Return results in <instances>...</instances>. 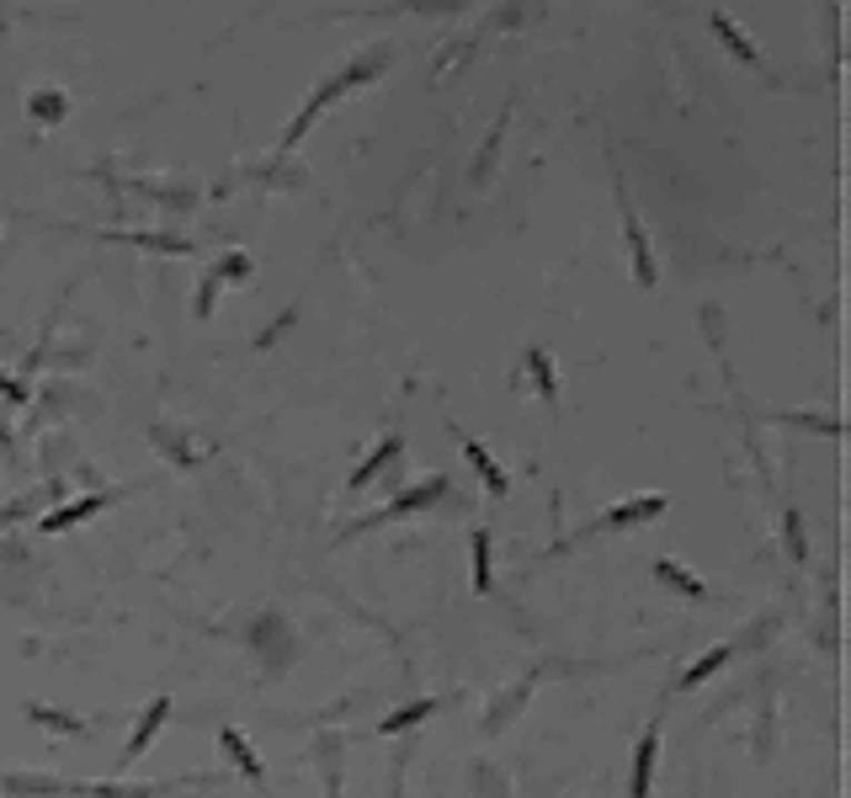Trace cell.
<instances>
[{"label": "cell", "instance_id": "cell-1", "mask_svg": "<svg viewBox=\"0 0 851 798\" xmlns=\"http://www.w3.org/2000/svg\"><path fill=\"white\" fill-rule=\"evenodd\" d=\"M384 65H389V49L378 43V49H367L363 59H352V65H346V70H340V75H330V80L319 86L315 97H309V107H304V112H298V118L288 122V134H283V149H293V145H298V139L309 134V122H315L319 112L330 107V101H336V97H346L352 86H363V80H373V75L384 70Z\"/></svg>", "mask_w": 851, "mask_h": 798}, {"label": "cell", "instance_id": "cell-2", "mask_svg": "<svg viewBox=\"0 0 851 798\" xmlns=\"http://www.w3.org/2000/svg\"><path fill=\"white\" fill-rule=\"evenodd\" d=\"M442 495H447V474H432L426 484H410L405 495H394L384 511H373V516H363V522H352V532H367V528H384V522H399V516H410V511L437 506Z\"/></svg>", "mask_w": 851, "mask_h": 798}, {"label": "cell", "instance_id": "cell-3", "mask_svg": "<svg viewBox=\"0 0 851 798\" xmlns=\"http://www.w3.org/2000/svg\"><path fill=\"white\" fill-rule=\"evenodd\" d=\"M623 229H629V256H633V283L639 288H655V256H650V235L633 214V203L623 197Z\"/></svg>", "mask_w": 851, "mask_h": 798}, {"label": "cell", "instance_id": "cell-4", "mask_svg": "<svg viewBox=\"0 0 851 798\" xmlns=\"http://www.w3.org/2000/svg\"><path fill=\"white\" fill-rule=\"evenodd\" d=\"M655 750H660V735L644 729V740H639L633 767H629V798H650V788H655Z\"/></svg>", "mask_w": 851, "mask_h": 798}, {"label": "cell", "instance_id": "cell-5", "mask_svg": "<svg viewBox=\"0 0 851 798\" xmlns=\"http://www.w3.org/2000/svg\"><path fill=\"white\" fill-rule=\"evenodd\" d=\"M166 719H170V698H155V702L145 708V713H139V725H133V740H128V750H122V767L145 756L149 740L160 735V725H166Z\"/></svg>", "mask_w": 851, "mask_h": 798}, {"label": "cell", "instance_id": "cell-6", "mask_svg": "<svg viewBox=\"0 0 851 798\" xmlns=\"http://www.w3.org/2000/svg\"><path fill=\"white\" fill-rule=\"evenodd\" d=\"M458 442H463V453H468V463H474V469L485 474V490H489V495H495V501H501V495H506V490H511L506 469H501V463L489 459V447H485V442H474V436H463V432H458Z\"/></svg>", "mask_w": 851, "mask_h": 798}, {"label": "cell", "instance_id": "cell-7", "mask_svg": "<svg viewBox=\"0 0 851 798\" xmlns=\"http://www.w3.org/2000/svg\"><path fill=\"white\" fill-rule=\"evenodd\" d=\"M219 746L229 750V761H235V767H240V772L250 777L256 788H267V767H261V756H256V750L245 746V735H240V729H224V735H219Z\"/></svg>", "mask_w": 851, "mask_h": 798}, {"label": "cell", "instance_id": "cell-8", "mask_svg": "<svg viewBox=\"0 0 851 798\" xmlns=\"http://www.w3.org/2000/svg\"><path fill=\"white\" fill-rule=\"evenodd\" d=\"M101 506H107V495H86V501H70V506L49 511V516L38 522V532H65V528H75V522H91Z\"/></svg>", "mask_w": 851, "mask_h": 798}, {"label": "cell", "instance_id": "cell-9", "mask_svg": "<svg viewBox=\"0 0 851 798\" xmlns=\"http://www.w3.org/2000/svg\"><path fill=\"white\" fill-rule=\"evenodd\" d=\"M660 511H665V501H660V495H650V501H623V506H612L596 528H633V522H655Z\"/></svg>", "mask_w": 851, "mask_h": 798}, {"label": "cell", "instance_id": "cell-10", "mask_svg": "<svg viewBox=\"0 0 851 798\" xmlns=\"http://www.w3.org/2000/svg\"><path fill=\"white\" fill-rule=\"evenodd\" d=\"M399 447H405V442H399V436H384V442H378V447H373V459H367L363 469H357V474H352V490H367V484H373V474H384V469H389V463L399 459Z\"/></svg>", "mask_w": 851, "mask_h": 798}, {"label": "cell", "instance_id": "cell-11", "mask_svg": "<svg viewBox=\"0 0 851 798\" xmlns=\"http://www.w3.org/2000/svg\"><path fill=\"white\" fill-rule=\"evenodd\" d=\"M432 713H437V702H432V698H420V702H405V708H394L389 719L378 725V735H399V729L420 725V719H432Z\"/></svg>", "mask_w": 851, "mask_h": 798}, {"label": "cell", "instance_id": "cell-12", "mask_svg": "<svg viewBox=\"0 0 851 798\" xmlns=\"http://www.w3.org/2000/svg\"><path fill=\"white\" fill-rule=\"evenodd\" d=\"M527 367H533V378H537V400L543 405H554L560 400V378H554V363H548V352H527Z\"/></svg>", "mask_w": 851, "mask_h": 798}, {"label": "cell", "instance_id": "cell-13", "mask_svg": "<svg viewBox=\"0 0 851 798\" xmlns=\"http://www.w3.org/2000/svg\"><path fill=\"white\" fill-rule=\"evenodd\" d=\"M730 660H734V650H730V644H713V650H707L703 660H697V666H692V671L681 677V687H697V681H707V677H713V671H724Z\"/></svg>", "mask_w": 851, "mask_h": 798}, {"label": "cell", "instance_id": "cell-14", "mask_svg": "<svg viewBox=\"0 0 851 798\" xmlns=\"http://www.w3.org/2000/svg\"><path fill=\"white\" fill-rule=\"evenodd\" d=\"M468 549H474V591H489V532L479 528L468 538Z\"/></svg>", "mask_w": 851, "mask_h": 798}, {"label": "cell", "instance_id": "cell-15", "mask_svg": "<svg viewBox=\"0 0 851 798\" xmlns=\"http://www.w3.org/2000/svg\"><path fill=\"white\" fill-rule=\"evenodd\" d=\"M655 575H660L665 585H681L686 597H703V581H692V575H686L681 564H671V559H655Z\"/></svg>", "mask_w": 851, "mask_h": 798}, {"label": "cell", "instance_id": "cell-16", "mask_svg": "<svg viewBox=\"0 0 851 798\" xmlns=\"http://www.w3.org/2000/svg\"><path fill=\"white\" fill-rule=\"evenodd\" d=\"M713 32H719V38H724V43H730V49L740 53L745 65H755V49H751V43H745V38H740V32H734V22H730V17H724V11L713 17Z\"/></svg>", "mask_w": 851, "mask_h": 798}, {"label": "cell", "instance_id": "cell-17", "mask_svg": "<svg viewBox=\"0 0 851 798\" xmlns=\"http://www.w3.org/2000/svg\"><path fill=\"white\" fill-rule=\"evenodd\" d=\"M27 112H32V118L43 122V118H65V97H59V91H38V97L27 101Z\"/></svg>", "mask_w": 851, "mask_h": 798}, {"label": "cell", "instance_id": "cell-18", "mask_svg": "<svg viewBox=\"0 0 851 798\" xmlns=\"http://www.w3.org/2000/svg\"><path fill=\"white\" fill-rule=\"evenodd\" d=\"M788 554L803 564V522H799V511H788Z\"/></svg>", "mask_w": 851, "mask_h": 798}, {"label": "cell", "instance_id": "cell-19", "mask_svg": "<svg viewBox=\"0 0 851 798\" xmlns=\"http://www.w3.org/2000/svg\"><path fill=\"white\" fill-rule=\"evenodd\" d=\"M214 293H219V283L208 277V283H202V293H197V315H208V304H214Z\"/></svg>", "mask_w": 851, "mask_h": 798}, {"label": "cell", "instance_id": "cell-20", "mask_svg": "<svg viewBox=\"0 0 851 798\" xmlns=\"http://www.w3.org/2000/svg\"><path fill=\"white\" fill-rule=\"evenodd\" d=\"M32 719H49L53 729H80L75 719H65V713H43V708H32Z\"/></svg>", "mask_w": 851, "mask_h": 798}, {"label": "cell", "instance_id": "cell-21", "mask_svg": "<svg viewBox=\"0 0 851 798\" xmlns=\"http://www.w3.org/2000/svg\"><path fill=\"white\" fill-rule=\"evenodd\" d=\"M0 394H6V400H17V405L27 400V388H22V384H11V378H0Z\"/></svg>", "mask_w": 851, "mask_h": 798}]
</instances>
